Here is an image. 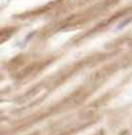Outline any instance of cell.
I'll list each match as a JSON object with an SVG mask.
<instances>
[{"label": "cell", "instance_id": "6da1fadb", "mask_svg": "<svg viewBox=\"0 0 132 135\" xmlns=\"http://www.w3.org/2000/svg\"><path fill=\"white\" fill-rule=\"evenodd\" d=\"M130 23V20H126V21H123V22H120L118 26H116V30H120V29H123L126 25H128Z\"/></svg>", "mask_w": 132, "mask_h": 135}]
</instances>
